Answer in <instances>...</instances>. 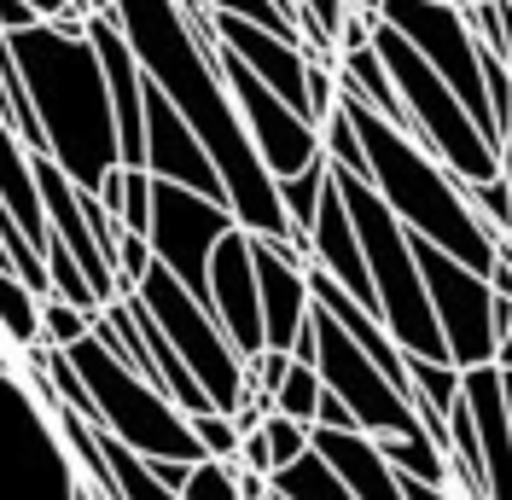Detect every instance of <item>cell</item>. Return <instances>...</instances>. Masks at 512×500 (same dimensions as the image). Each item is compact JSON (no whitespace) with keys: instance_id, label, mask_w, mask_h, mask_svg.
Instances as JSON below:
<instances>
[{"instance_id":"obj_1","label":"cell","mask_w":512,"mask_h":500,"mask_svg":"<svg viewBox=\"0 0 512 500\" xmlns=\"http://www.w3.org/2000/svg\"><path fill=\"white\" fill-rule=\"evenodd\" d=\"M111 12H117V24H123L128 47L140 53L146 76L169 94V105H175V111L198 128V140L210 146L239 227L291 245V216H286V204H280V181H274V169L262 163L251 128L239 117L233 94H227L222 64H216V47H222V41L204 47V41L192 35V18H187L181 0H117Z\"/></svg>"},{"instance_id":"obj_2","label":"cell","mask_w":512,"mask_h":500,"mask_svg":"<svg viewBox=\"0 0 512 500\" xmlns=\"http://www.w3.org/2000/svg\"><path fill=\"white\" fill-rule=\"evenodd\" d=\"M6 35L41 123V152L59 157V169L82 192H99V181L123 163V146H117V111H111L94 35L64 30L53 18H35Z\"/></svg>"},{"instance_id":"obj_3","label":"cell","mask_w":512,"mask_h":500,"mask_svg":"<svg viewBox=\"0 0 512 500\" xmlns=\"http://www.w3.org/2000/svg\"><path fill=\"white\" fill-rule=\"evenodd\" d=\"M338 105L350 111L355 134H361V152H367V181H373L379 198L396 210V221H402L408 233H419V239L443 245L448 256L472 262L478 274H489L495 250H501V233L472 210L466 181H460L425 140H414L408 128H396L384 111H373L361 94H350L344 82H338Z\"/></svg>"},{"instance_id":"obj_4","label":"cell","mask_w":512,"mask_h":500,"mask_svg":"<svg viewBox=\"0 0 512 500\" xmlns=\"http://www.w3.org/2000/svg\"><path fill=\"white\" fill-rule=\"evenodd\" d=\"M64 355H70L76 378L88 384L94 425H105L117 442H128V448L146 454V460H198V454H204L198 437H192L187 407L175 402V396H163L146 373H134L99 332L76 338Z\"/></svg>"},{"instance_id":"obj_5","label":"cell","mask_w":512,"mask_h":500,"mask_svg":"<svg viewBox=\"0 0 512 500\" xmlns=\"http://www.w3.org/2000/svg\"><path fill=\"white\" fill-rule=\"evenodd\" d=\"M373 47H379L384 70H390L396 94H402L408 117H414V140H425L460 181H489V175H501L495 140L478 128V117L466 111V99L437 76V64L425 59L402 30H390L384 18H379V30H373Z\"/></svg>"},{"instance_id":"obj_6","label":"cell","mask_w":512,"mask_h":500,"mask_svg":"<svg viewBox=\"0 0 512 500\" xmlns=\"http://www.w3.org/2000/svg\"><path fill=\"white\" fill-rule=\"evenodd\" d=\"M53 407L35 396L18 355H0V500H82V471Z\"/></svg>"},{"instance_id":"obj_7","label":"cell","mask_w":512,"mask_h":500,"mask_svg":"<svg viewBox=\"0 0 512 500\" xmlns=\"http://www.w3.org/2000/svg\"><path fill=\"white\" fill-rule=\"evenodd\" d=\"M134 297L152 309V320L163 326V338L175 344V355H181L192 367V378L204 384L210 407H227V413H233V407L245 402V355L233 349L227 326L216 320V309H210L198 291H187V285L152 256V268L140 274Z\"/></svg>"},{"instance_id":"obj_8","label":"cell","mask_w":512,"mask_h":500,"mask_svg":"<svg viewBox=\"0 0 512 500\" xmlns=\"http://www.w3.org/2000/svg\"><path fill=\"white\" fill-rule=\"evenodd\" d=\"M309 332H315V355H309V361H315L320 384L344 396L355 431H367V437H408V431H425L414 396L384 373L379 361L355 344L320 303L309 309Z\"/></svg>"},{"instance_id":"obj_9","label":"cell","mask_w":512,"mask_h":500,"mask_svg":"<svg viewBox=\"0 0 512 500\" xmlns=\"http://www.w3.org/2000/svg\"><path fill=\"white\" fill-rule=\"evenodd\" d=\"M379 18L390 30H402L425 59L437 64V76L466 99V111L478 117V128L501 152V123L489 111V82H483V47H478V30H472L466 6H454V0H384Z\"/></svg>"},{"instance_id":"obj_10","label":"cell","mask_w":512,"mask_h":500,"mask_svg":"<svg viewBox=\"0 0 512 500\" xmlns=\"http://www.w3.org/2000/svg\"><path fill=\"white\" fill-rule=\"evenodd\" d=\"M414 256H419V274H425L431 314H437V326H443L448 361H454V367L495 361L501 326H495V285H489V274H478L472 262L448 256L443 245H431V239H419V233H414Z\"/></svg>"},{"instance_id":"obj_11","label":"cell","mask_w":512,"mask_h":500,"mask_svg":"<svg viewBox=\"0 0 512 500\" xmlns=\"http://www.w3.org/2000/svg\"><path fill=\"white\" fill-rule=\"evenodd\" d=\"M233 210L222 198H204V192L181 187V181H158L152 175V221H146V239H152V256L175 280L198 291L210 303V250L233 227Z\"/></svg>"},{"instance_id":"obj_12","label":"cell","mask_w":512,"mask_h":500,"mask_svg":"<svg viewBox=\"0 0 512 500\" xmlns=\"http://www.w3.org/2000/svg\"><path fill=\"white\" fill-rule=\"evenodd\" d=\"M216 64H222L227 94H233V105H239L245 128H251L262 163L274 169V181H280V175H297V169L315 163V157H326L320 152V123H309L297 105H286L268 82H256V70L239 59L233 47H216Z\"/></svg>"},{"instance_id":"obj_13","label":"cell","mask_w":512,"mask_h":500,"mask_svg":"<svg viewBox=\"0 0 512 500\" xmlns=\"http://www.w3.org/2000/svg\"><path fill=\"white\" fill-rule=\"evenodd\" d=\"M146 169H152L158 181H181V187L227 204L222 169H216L210 146H204L198 128L169 105V94H163L158 82H146ZM227 210H233V204H227Z\"/></svg>"},{"instance_id":"obj_14","label":"cell","mask_w":512,"mask_h":500,"mask_svg":"<svg viewBox=\"0 0 512 500\" xmlns=\"http://www.w3.org/2000/svg\"><path fill=\"white\" fill-rule=\"evenodd\" d=\"M210 309L227 326L233 349L251 361L262 349V303H256V262H251V227H227L210 250Z\"/></svg>"},{"instance_id":"obj_15","label":"cell","mask_w":512,"mask_h":500,"mask_svg":"<svg viewBox=\"0 0 512 500\" xmlns=\"http://www.w3.org/2000/svg\"><path fill=\"white\" fill-rule=\"evenodd\" d=\"M309 262L326 268L332 280L350 291L355 303L379 314V297H373V274H367V250H361V233H355L350 210H344V192L326 181L320 192V210H315V227H309Z\"/></svg>"},{"instance_id":"obj_16","label":"cell","mask_w":512,"mask_h":500,"mask_svg":"<svg viewBox=\"0 0 512 500\" xmlns=\"http://www.w3.org/2000/svg\"><path fill=\"white\" fill-rule=\"evenodd\" d=\"M338 82L350 88V94H361L373 111H384L396 128H408L414 134V117H408V105H402V94H396V82H390V70H384L379 47L367 41V47H350V53H338Z\"/></svg>"},{"instance_id":"obj_17","label":"cell","mask_w":512,"mask_h":500,"mask_svg":"<svg viewBox=\"0 0 512 500\" xmlns=\"http://www.w3.org/2000/svg\"><path fill=\"white\" fill-rule=\"evenodd\" d=\"M0 338L12 355L41 344V291L18 268H0Z\"/></svg>"},{"instance_id":"obj_18","label":"cell","mask_w":512,"mask_h":500,"mask_svg":"<svg viewBox=\"0 0 512 500\" xmlns=\"http://www.w3.org/2000/svg\"><path fill=\"white\" fill-rule=\"evenodd\" d=\"M268 483H274V489H280L286 500H355V495H350V483H344L338 471L320 460L315 442H309V448H303L291 466H274V471H268Z\"/></svg>"},{"instance_id":"obj_19","label":"cell","mask_w":512,"mask_h":500,"mask_svg":"<svg viewBox=\"0 0 512 500\" xmlns=\"http://www.w3.org/2000/svg\"><path fill=\"white\" fill-rule=\"evenodd\" d=\"M326 181H332V157H315L297 175H280V204H286V216H291V245L303 250V256H309V227H315Z\"/></svg>"},{"instance_id":"obj_20","label":"cell","mask_w":512,"mask_h":500,"mask_svg":"<svg viewBox=\"0 0 512 500\" xmlns=\"http://www.w3.org/2000/svg\"><path fill=\"white\" fill-rule=\"evenodd\" d=\"M384 448V460L402 471V477H419V483H448L454 466H448V448L431 431H408V437H373Z\"/></svg>"},{"instance_id":"obj_21","label":"cell","mask_w":512,"mask_h":500,"mask_svg":"<svg viewBox=\"0 0 512 500\" xmlns=\"http://www.w3.org/2000/svg\"><path fill=\"white\" fill-rule=\"evenodd\" d=\"M350 12V0H297V30H303L309 59H338V30Z\"/></svg>"},{"instance_id":"obj_22","label":"cell","mask_w":512,"mask_h":500,"mask_svg":"<svg viewBox=\"0 0 512 500\" xmlns=\"http://www.w3.org/2000/svg\"><path fill=\"white\" fill-rule=\"evenodd\" d=\"M94 314L99 309H82V303H64V297H41V344L53 349H70L76 338H88L94 332Z\"/></svg>"},{"instance_id":"obj_23","label":"cell","mask_w":512,"mask_h":500,"mask_svg":"<svg viewBox=\"0 0 512 500\" xmlns=\"http://www.w3.org/2000/svg\"><path fill=\"white\" fill-rule=\"evenodd\" d=\"M408 378H414V396L448 413V407L460 402V367L454 361H437V355H408Z\"/></svg>"},{"instance_id":"obj_24","label":"cell","mask_w":512,"mask_h":500,"mask_svg":"<svg viewBox=\"0 0 512 500\" xmlns=\"http://www.w3.org/2000/svg\"><path fill=\"white\" fill-rule=\"evenodd\" d=\"M181 500H239V460H216V454H198L181 483Z\"/></svg>"},{"instance_id":"obj_25","label":"cell","mask_w":512,"mask_h":500,"mask_svg":"<svg viewBox=\"0 0 512 500\" xmlns=\"http://www.w3.org/2000/svg\"><path fill=\"white\" fill-rule=\"evenodd\" d=\"M315 402H320V373H315V361L291 355L286 378H280V390H274V407H280V413H291V419H303V425H315Z\"/></svg>"},{"instance_id":"obj_26","label":"cell","mask_w":512,"mask_h":500,"mask_svg":"<svg viewBox=\"0 0 512 500\" xmlns=\"http://www.w3.org/2000/svg\"><path fill=\"white\" fill-rule=\"evenodd\" d=\"M320 152L332 157L338 169H350V175H367V152H361V134H355L344 105H332V117L320 123Z\"/></svg>"},{"instance_id":"obj_27","label":"cell","mask_w":512,"mask_h":500,"mask_svg":"<svg viewBox=\"0 0 512 500\" xmlns=\"http://www.w3.org/2000/svg\"><path fill=\"white\" fill-rule=\"evenodd\" d=\"M187 419H192V437H198L204 454H216V460H233L239 454V419L227 407H198Z\"/></svg>"},{"instance_id":"obj_28","label":"cell","mask_w":512,"mask_h":500,"mask_svg":"<svg viewBox=\"0 0 512 500\" xmlns=\"http://www.w3.org/2000/svg\"><path fill=\"white\" fill-rule=\"evenodd\" d=\"M117 221H123V227H134V233H146V221H152V169H146V163H123Z\"/></svg>"},{"instance_id":"obj_29","label":"cell","mask_w":512,"mask_h":500,"mask_svg":"<svg viewBox=\"0 0 512 500\" xmlns=\"http://www.w3.org/2000/svg\"><path fill=\"white\" fill-rule=\"evenodd\" d=\"M309 431H315V425L291 419V413H280V407H268V413H262V437H268V454H274V466H291V460L309 448Z\"/></svg>"},{"instance_id":"obj_30","label":"cell","mask_w":512,"mask_h":500,"mask_svg":"<svg viewBox=\"0 0 512 500\" xmlns=\"http://www.w3.org/2000/svg\"><path fill=\"white\" fill-rule=\"evenodd\" d=\"M466 198H472V210H478L495 233H512V187L501 175H489V181H466Z\"/></svg>"},{"instance_id":"obj_31","label":"cell","mask_w":512,"mask_h":500,"mask_svg":"<svg viewBox=\"0 0 512 500\" xmlns=\"http://www.w3.org/2000/svg\"><path fill=\"white\" fill-rule=\"evenodd\" d=\"M210 12H233V18H251L262 30H280V35H297V41H303L297 18H291L280 0H210Z\"/></svg>"},{"instance_id":"obj_32","label":"cell","mask_w":512,"mask_h":500,"mask_svg":"<svg viewBox=\"0 0 512 500\" xmlns=\"http://www.w3.org/2000/svg\"><path fill=\"white\" fill-rule=\"evenodd\" d=\"M303 94H309V123H326V117H332V105H338V64H332V59H309Z\"/></svg>"},{"instance_id":"obj_33","label":"cell","mask_w":512,"mask_h":500,"mask_svg":"<svg viewBox=\"0 0 512 500\" xmlns=\"http://www.w3.org/2000/svg\"><path fill=\"white\" fill-rule=\"evenodd\" d=\"M146 268H152V239L123 227V239H117V280H123V291H134Z\"/></svg>"},{"instance_id":"obj_34","label":"cell","mask_w":512,"mask_h":500,"mask_svg":"<svg viewBox=\"0 0 512 500\" xmlns=\"http://www.w3.org/2000/svg\"><path fill=\"white\" fill-rule=\"evenodd\" d=\"M233 460H239L245 471H262V477L274 471V454H268V437H262V425L239 431V454H233Z\"/></svg>"},{"instance_id":"obj_35","label":"cell","mask_w":512,"mask_h":500,"mask_svg":"<svg viewBox=\"0 0 512 500\" xmlns=\"http://www.w3.org/2000/svg\"><path fill=\"white\" fill-rule=\"evenodd\" d=\"M379 30V12H350L344 18V30H338V53H350V47H367Z\"/></svg>"},{"instance_id":"obj_36","label":"cell","mask_w":512,"mask_h":500,"mask_svg":"<svg viewBox=\"0 0 512 500\" xmlns=\"http://www.w3.org/2000/svg\"><path fill=\"white\" fill-rule=\"evenodd\" d=\"M315 425H332V431L355 425L350 407H344V396H338V390H326V384H320V402H315Z\"/></svg>"},{"instance_id":"obj_37","label":"cell","mask_w":512,"mask_h":500,"mask_svg":"<svg viewBox=\"0 0 512 500\" xmlns=\"http://www.w3.org/2000/svg\"><path fill=\"white\" fill-rule=\"evenodd\" d=\"M35 18H41V12H35L30 0H0V30H24Z\"/></svg>"},{"instance_id":"obj_38","label":"cell","mask_w":512,"mask_h":500,"mask_svg":"<svg viewBox=\"0 0 512 500\" xmlns=\"http://www.w3.org/2000/svg\"><path fill=\"white\" fill-rule=\"evenodd\" d=\"M402 489H408V500H460L454 483H419V477H402Z\"/></svg>"},{"instance_id":"obj_39","label":"cell","mask_w":512,"mask_h":500,"mask_svg":"<svg viewBox=\"0 0 512 500\" xmlns=\"http://www.w3.org/2000/svg\"><path fill=\"white\" fill-rule=\"evenodd\" d=\"M146 466H152V471H158V477H163V483H169V489L181 495V483H187L192 460H146Z\"/></svg>"},{"instance_id":"obj_40","label":"cell","mask_w":512,"mask_h":500,"mask_svg":"<svg viewBox=\"0 0 512 500\" xmlns=\"http://www.w3.org/2000/svg\"><path fill=\"white\" fill-rule=\"evenodd\" d=\"M501 181L512 187V117H507V128H501Z\"/></svg>"},{"instance_id":"obj_41","label":"cell","mask_w":512,"mask_h":500,"mask_svg":"<svg viewBox=\"0 0 512 500\" xmlns=\"http://www.w3.org/2000/svg\"><path fill=\"white\" fill-rule=\"evenodd\" d=\"M501 59H507V70H512V0H507V18H501Z\"/></svg>"},{"instance_id":"obj_42","label":"cell","mask_w":512,"mask_h":500,"mask_svg":"<svg viewBox=\"0 0 512 500\" xmlns=\"http://www.w3.org/2000/svg\"><path fill=\"white\" fill-rule=\"evenodd\" d=\"M495 361H501V367H507V373H512V326H507V332H501V344H495Z\"/></svg>"},{"instance_id":"obj_43","label":"cell","mask_w":512,"mask_h":500,"mask_svg":"<svg viewBox=\"0 0 512 500\" xmlns=\"http://www.w3.org/2000/svg\"><path fill=\"white\" fill-rule=\"evenodd\" d=\"M350 6H355V12H379L384 0H350Z\"/></svg>"},{"instance_id":"obj_44","label":"cell","mask_w":512,"mask_h":500,"mask_svg":"<svg viewBox=\"0 0 512 500\" xmlns=\"http://www.w3.org/2000/svg\"><path fill=\"white\" fill-rule=\"evenodd\" d=\"M0 268H12V250H6V239H0Z\"/></svg>"},{"instance_id":"obj_45","label":"cell","mask_w":512,"mask_h":500,"mask_svg":"<svg viewBox=\"0 0 512 500\" xmlns=\"http://www.w3.org/2000/svg\"><path fill=\"white\" fill-rule=\"evenodd\" d=\"M181 6H187V12H204V6H210V0H181Z\"/></svg>"},{"instance_id":"obj_46","label":"cell","mask_w":512,"mask_h":500,"mask_svg":"<svg viewBox=\"0 0 512 500\" xmlns=\"http://www.w3.org/2000/svg\"><path fill=\"white\" fill-rule=\"evenodd\" d=\"M454 6H472V0H454Z\"/></svg>"},{"instance_id":"obj_47","label":"cell","mask_w":512,"mask_h":500,"mask_svg":"<svg viewBox=\"0 0 512 500\" xmlns=\"http://www.w3.org/2000/svg\"><path fill=\"white\" fill-rule=\"evenodd\" d=\"M82 500H94V495H88V489H82Z\"/></svg>"}]
</instances>
